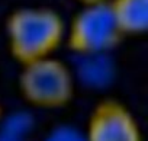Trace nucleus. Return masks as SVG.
<instances>
[{
	"label": "nucleus",
	"mask_w": 148,
	"mask_h": 141,
	"mask_svg": "<svg viewBox=\"0 0 148 141\" xmlns=\"http://www.w3.org/2000/svg\"><path fill=\"white\" fill-rule=\"evenodd\" d=\"M123 35L148 34V0H110Z\"/></svg>",
	"instance_id": "nucleus-5"
},
{
	"label": "nucleus",
	"mask_w": 148,
	"mask_h": 141,
	"mask_svg": "<svg viewBox=\"0 0 148 141\" xmlns=\"http://www.w3.org/2000/svg\"><path fill=\"white\" fill-rule=\"evenodd\" d=\"M74 89L73 70L54 55L22 65L19 92L23 100L36 109L55 111L67 106L74 96Z\"/></svg>",
	"instance_id": "nucleus-2"
},
{
	"label": "nucleus",
	"mask_w": 148,
	"mask_h": 141,
	"mask_svg": "<svg viewBox=\"0 0 148 141\" xmlns=\"http://www.w3.org/2000/svg\"><path fill=\"white\" fill-rule=\"evenodd\" d=\"M86 141H144L134 113L116 99H103L92 109L84 129Z\"/></svg>",
	"instance_id": "nucleus-4"
},
{
	"label": "nucleus",
	"mask_w": 148,
	"mask_h": 141,
	"mask_svg": "<svg viewBox=\"0 0 148 141\" xmlns=\"http://www.w3.org/2000/svg\"><path fill=\"white\" fill-rule=\"evenodd\" d=\"M86 61L84 70H83V76L89 85H103L112 70L109 64L106 63V54L100 55H89V57H80Z\"/></svg>",
	"instance_id": "nucleus-7"
},
{
	"label": "nucleus",
	"mask_w": 148,
	"mask_h": 141,
	"mask_svg": "<svg viewBox=\"0 0 148 141\" xmlns=\"http://www.w3.org/2000/svg\"><path fill=\"white\" fill-rule=\"evenodd\" d=\"M45 141H86L84 138V132L82 134L77 128L74 127H58L55 128Z\"/></svg>",
	"instance_id": "nucleus-8"
},
{
	"label": "nucleus",
	"mask_w": 148,
	"mask_h": 141,
	"mask_svg": "<svg viewBox=\"0 0 148 141\" xmlns=\"http://www.w3.org/2000/svg\"><path fill=\"white\" fill-rule=\"evenodd\" d=\"M82 5H90V3H103V2H110V0H79Z\"/></svg>",
	"instance_id": "nucleus-9"
},
{
	"label": "nucleus",
	"mask_w": 148,
	"mask_h": 141,
	"mask_svg": "<svg viewBox=\"0 0 148 141\" xmlns=\"http://www.w3.org/2000/svg\"><path fill=\"white\" fill-rule=\"evenodd\" d=\"M3 121V111H2V105H0V124Z\"/></svg>",
	"instance_id": "nucleus-10"
},
{
	"label": "nucleus",
	"mask_w": 148,
	"mask_h": 141,
	"mask_svg": "<svg viewBox=\"0 0 148 141\" xmlns=\"http://www.w3.org/2000/svg\"><path fill=\"white\" fill-rule=\"evenodd\" d=\"M122 36L110 2H103L83 5L67 26L65 41L76 55L89 57L108 54Z\"/></svg>",
	"instance_id": "nucleus-3"
},
{
	"label": "nucleus",
	"mask_w": 148,
	"mask_h": 141,
	"mask_svg": "<svg viewBox=\"0 0 148 141\" xmlns=\"http://www.w3.org/2000/svg\"><path fill=\"white\" fill-rule=\"evenodd\" d=\"M34 128L32 118L26 113H15L0 124V141H29Z\"/></svg>",
	"instance_id": "nucleus-6"
},
{
	"label": "nucleus",
	"mask_w": 148,
	"mask_h": 141,
	"mask_svg": "<svg viewBox=\"0 0 148 141\" xmlns=\"http://www.w3.org/2000/svg\"><path fill=\"white\" fill-rule=\"evenodd\" d=\"M65 34L62 16L51 8H21L6 22L9 52L21 65L52 57L65 41Z\"/></svg>",
	"instance_id": "nucleus-1"
}]
</instances>
